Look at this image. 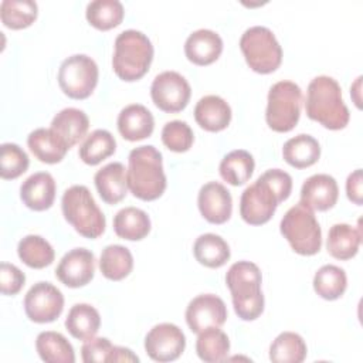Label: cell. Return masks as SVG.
<instances>
[{
  "instance_id": "7bdbcfd3",
  "label": "cell",
  "mask_w": 363,
  "mask_h": 363,
  "mask_svg": "<svg viewBox=\"0 0 363 363\" xmlns=\"http://www.w3.org/2000/svg\"><path fill=\"white\" fill-rule=\"evenodd\" d=\"M113 345L108 337H91L85 340V343L81 347V356L85 363L92 362H108V357L111 354Z\"/></svg>"
},
{
  "instance_id": "e0dca14e",
  "label": "cell",
  "mask_w": 363,
  "mask_h": 363,
  "mask_svg": "<svg viewBox=\"0 0 363 363\" xmlns=\"http://www.w3.org/2000/svg\"><path fill=\"white\" fill-rule=\"evenodd\" d=\"M339 196V187L330 174L318 173L308 177L301 187V203L311 210L326 211L332 208Z\"/></svg>"
},
{
  "instance_id": "9c48e42d",
  "label": "cell",
  "mask_w": 363,
  "mask_h": 363,
  "mask_svg": "<svg viewBox=\"0 0 363 363\" xmlns=\"http://www.w3.org/2000/svg\"><path fill=\"white\" fill-rule=\"evenodd\" d=\"M98 65L85 54H74L65 58L58 69V85L72 99L88 98L98 84Z\"/></svg>"
},
{
  "instance_id": "4316f807",
  "label": "cell",
  "mask_w": 363,
  "mask_h": 363,
  "mask_svg": "<svg viewBox=\"0 0 363 363\" xmlns=\"http://www.w3.org/2000/svg\"><path fill=\"white\" fill-rule=\"evenodd\" d=\"M150 218L146 211L138 207L121 208L113 217V230L118 237L129 241H139L150 231Z\"/></svg>"
},
{
  "instance_id": "1f68e13d",
  "label": "cell",
  "mask_w": 363,
  "mask_h": 363,
  "mask_svg": "<svg viewBox=\"0 0 363 363\" xmlns=\"http://www.w3.org/2000/svg\"><path fill=\"white\" fill-rule=\"evenodd\" d=\"M255 167L254 157L244 149H235L227 153L218 166L220 176L231 186H241L250 180Z\"/></svg>"
},
{
  "instance_id": "52a82bcc",
  "label": "cell",
  "mask_w": 363,
  "mask_h": 363,
  "mask_svg": "<svg viewBox=\"0 0 363 363\" xmlns=\"http://www.w3.org/2000/svg\"><path fill=\"white\" fill-rule=\"evenodd\" d=\"M240 48L248 67L258 74L274 72L281 65L282 48L268 27L247 28L240 38Z\"/></svg>"
},
{
  "instance_id": "5bb4252c",
  "label": "cell",
  "mask_w": 363,
  "mask_h": 363,
  "mask_svg": "<svg viewBox=\"0 0 363 363\" xmlns=\"http://www.w3.org/2000/svg\"><path fill=\"white\" fill-rule=\"evenodd\" d=\"M227 319L224 301L214 294H201L193 298L186 308V322L193 333L208 328H220Z\"/></svg>"
},
{
  "instance_id": "4dcf8cb0",
  "label": "cell",
  "mask_w": 363,
  "mask_h": 363,
  "mask_svg": "<svg viewBox=\"0 0 363 363\" xmlns=\"http://www.w3.org/2000/svg\"><path fill=\"white\" fill-rule=\"evenodd\" d=\"M133 268V257L129 248L121 244L106 245L99 257V269L111 281L126 278Z\"/></svg>"
},
{
  "instance_id": "8fae6325",
  "label": "cell",
  "mask_w": 363,
  "mask_h": 363,
  "mask_svg": "<svg viewBox=\"0 0 363 363\" xmlns=\"http://www.w3.org/2000/svg\"><path fill=\"white\" fill-rule=\"evenodd\" d=\"M190 84L176 71L160 72L150 85L152 101L163 112L174 113L183 111L190 101Z\"/></svg>"
},
{
  "instance_id": "d590c367",
  "label": "cell",
  "mask_w": 363,
  "mask_h": 363,
  "mask_svg": "<svg viewBox=\"0 0 363 363\" xmlns=\"http://www.w3.org/2000/svg\"><path fill=\"white\" fill-rule=\"evenodd\" d=\"M125 9L119 0H94L86 4L85 17L98 30H111L123 20Z\"/></svg>"
},
{
  "instance_id": "f1b7e54d",
  "label": "cell",
  "mask_w": 363,
  "mask_h": 363,
  "mask_svg": "<svg viewBox=\"0 0 363 363\" xmlns=\"http://www.w3.org/2000/svg\"><path fill=\"white\" fill-rule=\"evenodd\" d=\"M101 326L99 312L89 303H75L71 306L67 318L65 328L69 335L78 340H88L94 337Z\"/></svg>"
},
{
  "instance_id": "8d00e7d4",
  "label": "cell",
  "mask_w": 363,
  "mask_h": 363,
  "mask_svg": "<svg viewBox=\"0 0 363 363\" xmlns=\"http://www.w3.org/2000/svg\"><path fill=\"white\" fill-rule=\"evenodd\" d=\"M347 286V277L343 268L326 264L320 267L313 277V289L315 292L326 299V301H335L340 298Z\"/></svg>"
},
{
  "instance_id": "d6986e66",
  "label": "cell",
  "mask_w": 363,
  "mask_h": 363,
  "mask_svg": "<svg viewBox=\"0 0 363 363\" xmlns=\"http://www.w3.org/2000/svg\"><path fill=\"white\" fill-rule=\"evenodd\" d=\"M223 51L221 37L208 28H199L193 31L184 43V54L189 61L196 65L213 64Z\"/></svg>"
},
{
  "instance_id": "44dd1931",
  "label": "cell",
  "mask_w": 363,
  "mask_h": 363,
  "mask_svg": "<svg viewBox=\"0 0 363 363\" xmlns=\"http://www.w3.org/2000/svg\"><path fill=\"white\" fill-rule=\"evenodd\" d=\"M95 187L106 204L122 201L128 193L126 169L121 162H112L99 169L94 176Z\"/></svg>"
},
{
  "instance_id": "ee69618b",
  "label": "cell",
  "mask_w": 363,
  "mask_h": 363,
  "mask_svg": "<svg viewBox=\"0 0 363 363\" xmlns=\"http://www.w3.org/2000/svg\"><path fill=\"white\" fill-rule=\"evenodd\" d=\"M262 176L269 182V184L278 193L281 201H285L292 191V177L289 173L281 169H268L262 173Z\"/></svg>"
},
{
  "instance_id": "603a6c76",
  "label": "cell",
  "mask_w": 363,
  "mask_h": 363,
  "mask_svg": "<svg viewBox=\"0 0 363 363\" xmlns=\"http://www.w3.org/2000/svg\"><path fill=\"white\" fill-rule=\"evenodd\" d=\"M27 145L40 162L48 164L61 162L69 149L51 128H37L30 132Z\"/></svg>"
},
{
  "instance_id": "6da1fadb",
  "label": "cell",
  "mask_w": 363,
  "mask_h": 363,
  "mask_svg": "<svg viewBox=\"0 0 363 363\" xmlns=\"http://www.w3.org/2000/svg\"><path fill=\"white\" fill-rule=\"evenodd\" d=\"M126 182L130 193L145 201L159 199L166 190L162 153L152 145H142L128 156Z\"/></svg>"
},
{
  "instance_id": "e575fe53",
  "label": "cell",
  "mask_w": 363,
  "mask_h": 363,
  "mask_svg": "<svg viewBox=\"0 0 363 363\" xmlns=\"http://www.w3.org/2000/svg\"><path fill=\"white\" fill-rule=\"evenodd\" d=\"M306 353L305 340L295 332L279 333L269 346V360L274 363H301Z\"/></svg>"
},
{
  "instance_id": "f6af8a7d",
  "label": "cell",
  "mask_w": 363,
  "mask_h": 363,
  "mask_svg": "<svg viewBox=\"0 0 363 363\" xmlns=\"http://www.w3.org/2000/svg\"><path fill=\"white\" fill-rule=\"evenodd\" d=\"M362 169H356L347 176L346 180V194L350 201H353L357 206H362L363 203V193H362Z\"/></svg>"
},
{
  "instance_id": "7c38bea8",
  "label": "cell",
  "mask_w": 363,
  "mask_h": 363,
  "mask_svg": "<svg viewBox=\"0 0 363 363\" xmlns=\"http://www.w3.org/2000/svg\"><path fill=\"white\" fill-rule=\"evenodd\" d=\"M64 309V295L51 282H35L24 296V311L35 323L54 322Z\"/></svg>"
},
{
  "instance_id": "60d3db41",
  "label": "cell",
  "mask_w": 363,
  "mask_h": 363,
  "mask_svg": "<svg viewBox=\"0 0 363 363\" xmlns=\"http://www.w3.org/2000/svg\"><path fill=\"white\" fill-rule=\"evenodd\" d=\"M194 140L190 125L184 121H170L162 129V142L172 152H187Z\"/></svg>"
},
{
  "instance_id": "836d02e7",
  "label": "cell",
  "mask_w": 363,
  "mask_h": 363,
  "mask_svg": "<svg viewBox=\"0 0 363 363\" xmlns=\"http://www.w3.org/2000/svg\"><path fill=\"white\" fill-rule=\"evenodd\" d=\"M115 150L116 140L113 135L106 129H95L81 143L78 156L84 163L95 166L113 155Z\"/></svg>"
},
{
  "instance_id": "277c9868",
  "label": "cell",
  "mask_w": 363,
  "mask_h": 363,
  "mask_svg": "<svg viewBox=\"0 0 363 363\" xmlns=\"http://www.w3.org/2000/svg\"><path fill=\"white\" fill-rule=\"evenodd\" d=\"M112 68L115 74L128 82L140 79L153 60V45L146 34L129 28L115 38Z\"/></svg>"
},
{
  "instance_id": "d6a6232c",
  "label": "cell",
  "mask_w": 363,
  "mask_h": 363,
  "mask_svg": "<svg viewBox=\"0 0 363 363\" xmlns=\"http://www.w3.org/2000/svg\"><path fill=\"white\" fill-rule=\"evenodd\" d=\"M18 258L30 268L41 269L48 267L54 258L55 252L51 244L37 234H28L18 241L17 245Z\"/></svg>"
},
{
  "instance_id": "3957f363",
  "label": "cell",
  "mask_w": 363,
  "mask_h": 363,
  "mask_svg": "<svg viewBox=\"0 0 363 363\" xmlns=\"http://www.w3.org/2000/svg\"><path fill=\"white\" fill-rule=\"evenodd\" d=\"M261 282V271L251 261H238L228 268L225 284L231 292L233 306L240 319L254 320L262 313L265 301Z\"/></svg>"
},
{
  "instance_id": "b9f144b4",
  "label": "cell",
  "mask_w": 363,
  "mask_h": 363,
  "mask_svg": "<svg viewBox=\"0 0 363 363\" xmlns=\"http://www.w3.org/2000/svg\"><path fill=\"white\" fill-rule=\"evenodd\" d=\"M26 282L24 272L13 264H0V289L3 295H16Z\"/></svg>"
},
{
  "instance_id": "2e32d148",
  "label": "cell",
  "mask_w": 363,
  "mask_h": 363,
  "mask_svg": "<svg viewBox=\"0 0 363 363\" xmlns=\"http://www.w3.org/2000/svg\"><path fill=\"white\" fill-rule=\"evenodd\" d=\"M197 206L201 216L211 224L225 223L233 213L231 194L218 182H208L201 186L197 196Z\"/></svg>"
},
{
  "instance_id": "4fadbf2b",
  "label": "cell",
  "mask_w": 363,
  "mask_h": 363,
  "mask_svg": "<svg viewBox=\"0 0 363 363\" xmlns=\"http://www.w3.org/2000/svg\"><path fill=\"white\" fill-rule=\"evenodd\" d=\"M184 347L186 336L174 323L155 325L145 336V350L155 362H173L180 357Z\"/></svg>"
},
{
  "instance_id": "9a60e30c",
  "label": "cell",
  "mask_w": 363,
  "mask_h": 363,
  "mask_svg": "<svg viewBox=\"0 0 363 363\" xmlns=\"http://www.w3.org/2000/svg\"><path fill=\"white\" fill-rule=\"evenodd\" d=\"M95 274V255L84 247L72 248L64 254L55 268V277L68 288L89 284Z\"/></svg>"
},
{
  "instance_id": "7a4b0ae2",
  "label": "cell",
  "mask_w": 363,
  "mask_h": 363,
  "mask_svg": "<svg viewBox=\"0 0 363 363\" xmlns=\"http://www.w3.org/2000/svg\"><path fill=\"white\" fill-rule=\"evenodd\" d=\"M305 111L308 118L330 130L343 129L349 123V109L342 98L337 81L328 75L315 77L306 89Z\"/></svg>"
},
{
  "instance_id": "74e56055",
  "label": "cell",
  "mask_w": 363,
  "mask_h": 363,
  "mask_svg": "<svg viewBox=\"0 0 363 363\" xmlns=\"http://www.w3.org/2000/svg\"><path fill=\"white\" fill-rule=\"evenodd\" d=\"M197 356L207 363H217L227 359L230 352L228 336L220 328H208L199 333L196 340Z\"/></svg>"
},
{
  "instance_id": "d4e9b609",
  "label": "cell",
  "mask_w": 363,
  "mask_h": 363,
  "mask_svg": "<svg viewBox=\"0 0 363 363\" xmlns=\"http://www.w3.org/2000/svg\"><path fill=\"white\" fill-rule=\"evenodd\" d=\"M362 242V228H354L346 223L333 224L328 233L326 248L328 252L336 259H350L353 258Z\"/></svg>"
},
{
  "instance_id": "8992f818",
  "label": "cell",
  "mask_w": 363,
  "mask_h": 363,
  "mask_svg": "<svg viewBox=\"0 0 363 363\" xmlns=\"http://www.w3.org/2000/svg\"><path fill=\"white\" fill-rule=\"evenodd\" d=\"M279 230L296 254L315 255L322 247V230L313 210L301 201L284 214Z\"/></svg>"
},
{
  "instance_id": "ba28073f",
  "label": "cell",
  "mask_w": 363,
  "mask_h": 363,
  "mask_svg": "<svg viewBox=\"0 0 363 363\" xmlns=\"http://www.w3.org/2000/svg\"><path fill=\"white\" fill-rule=\"evenodd\" d=\"M302 89L292 81H278L268 91L265 121L275 132H289L299 121Z\"/></svg>"
},
{
  "instance_id": "ab89813d",
  "label": "cell",
  "mask_w": 363,
  "mask_h": 363,
  "mask_svg": "<svg viewBox=\"0 0 363 363\" xmlns=\"http://www.w3.org/2000/svg\"><path fill=\"white\" fill-rule=\"evenodd\" d=\"M30 164L28 155L16 143L7 142L0 146V176L1 179H17Z\"/></svg>"
},
{
  "instance_id": "5b68a950",
  "label": "cell",
  "mask_w": 363,
  "mask_h": 363,
  "mask_svg": "<svg viewBox=\"0 0 363 363\" xmlns=\"http://www.w3.org/2000/svg\"><path fill=\"white\" fill-rule=\"evenodd\" d=\"M61 208L64 218L82 237L92 240L105 231V216L86 186L74 184L68 187L62 194Z\"/></svg>"
},
{
  "instance_id": "30bf717a",
  "label": "cell",
  "mask_w": 363,
  "mask_h": 363,
  "mask_svg": "<svg viewBox=\"0 0 363 363\" xmlns=\"http://www.w3.org/2000/svg\"><path fill=\"white\" fill-rule=\"evenodd\" d=\"M279 203L282 201L278 193L261 174L244 189L240 199V216L251 225H261L271 220Z\"/></svg>"
},
{
  "instance_id": "ac0fdd59",
  "label": "cell",
  "mask_w": 363,
  "mask_h": 363,
  "mask_svg": "<svg viewBox=\"0 0 363 363\" xmlns=\"http://www.w3.org/2000/svg\"><path fill=\"white\" fill-rule=\"evenodd\" d=\"M55 180L48 172H37L28 176L20 186L21 201L34 211L48 210L55 199Z\"/></svg>"
},
{
  "instance_id": "f546056e",
  "label": "cell",
  "mask_w": 363,
  "mask_h": 363,
  "mask_svg": "<svg viewBox=\"0 0 363 363\" xmlns=\"http://www.w3.org/2000/svg\"><path fill=\"white\" fill-rule=\"evenodd\" d=\"M35 349L43 362L47 363H74L75 353L67 337L58 332L45 330L38 333Z\"/></svg>"
},
{
  "instance_id": "7402d4cb",
  "label": "cell",
  "mask_w": 363,
  "mask_h": 363,
  "mask_svg": "<svg viewBox=\"0 0 363 363\" xmlns=\"http://www.w3.org/2000/svg\"><path fill=\"white\" fill-rule=\"evenodd\" d=\"M194 119L208 132H220L230 125L231 108L218 95H206L194 106Z\"/></svg>"
},
{
  "instance_id": "83f0119b",
  "label": "cell",
  "mask_w": 363,
  "mask_h": 363,
  "mask_svg": "<svg viewBox=\"0 0 363 363\" xmlns=\"http://www.w3.org/2000/svg\"><path fill=\"white\" fill-rule=\"evenodd\" d=\"M193 254L201 265L208 268L223 267L231 255L227 241L214 233L199 235L193 244Z\"/></svg>"
},
{
  "instance_id": "484cf974",
  "label": "cell",
  "mask_w": 363,
  "mask_h": 363,
  "mask_svg": "<svg viewBox=\"0 0 363 363\" xmlns=\"http://www.w3.org/2000/svg\"><path fill=\"white\" fill-rule=\"evenodd\" d=\"M319 156L320 145L308 133H299L288 139L282 146L284 160L296 169H305L315 164Z\"/></svg>"
},
{
  "instance_id": "cb8c5ba5",
  "label": "cell",
  "mask_w": 363,
  "mask_h": 363,
  "mask_svg": "<svg viewBox=\"0 0 363 363\" xmlns=\"http://www.w3.org/2000/svg\"><path fill=\"white\" fill-rule=\"evenodd\" d=\"M71 149L86 136L89 119L82 109L64 108L51 121L50 126Z\"/></svg>"
},
{
  "instance_id": "bcb514c9",
  "label": "cell",
  "mask_w": 363,
  "mask_h": 363,
  "mask_svg": "<svg viewBox=\"0 0 363 363\" xmlns=\"http://www.w3.org/2000/svg\"><path fill=\"white\" fill-rule=\"evenodd\" d=\"M109 363L115 362H139V357L128 347L123 346H113L111 350V354L108 357Z\"/></svg>"
},
{
  "instance_id": "ffe728a7",
  "label": "cell",
  "mask_w": 363,
  "mask_h": 363,
  "mask_svg": "<svg viewBox=\"0 0 363 363\" xmlns=\"http://www.w3.org/2000/svg\"><path fill=\"white\" fill-rule=\"evenodd\" d=\"M116 125L123 139L136 142L152 135L155 129V119L145 105L130 104L119 112Z\"/></svg>"
},
{
  "instance_id": "f35d334b",
  "label": "cell",
  "mask_w": 363,
  "mask_h": 363,
  "mask_svg": "<svg viewBox=\"0 0 363 363\" xmlns=\"http://www.w3.org/2000/svg\"><path fill=\"white\" fill-rule=\"evenodd\" d=\"M38 6L33 0H3L0 4L1 23L11 30H21L34 23Z\"/></svg>"
}]
</instances>
